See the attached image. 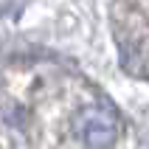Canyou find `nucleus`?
<instances>
[{
  "label": "nucleus",
  "mask_w": 149,
  "mask_h": 149,
  "mask_svg": "<svg viewBox=\"0 0 149 149\" xmlns=\"http://www.w3.org/2000/svg\"><path fill=\"white\" fill-rule=\"evenodd\" d=\"M76 135L82 138V143L87 149H113L118 138V121L113 116L110 107H101V104H93V107H84L79 116H76Z\"/></svg>",
  "instance_id": "f257e3e1"
}]
</instances>
